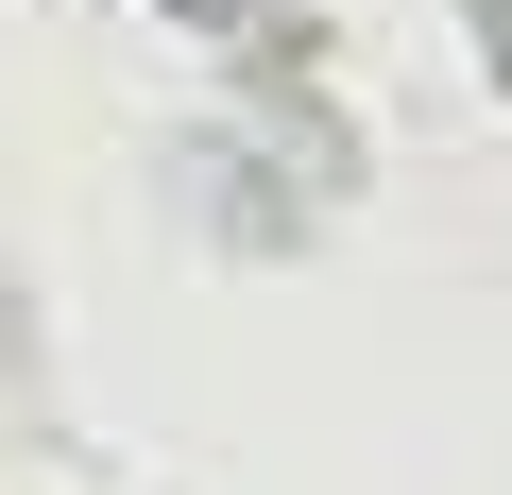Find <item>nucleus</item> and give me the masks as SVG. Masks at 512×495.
I'll use <instances>...</instances> for the list:
<instances>
[{
    "label": "nucleus",
    "mask_w": 512,
    "mask_h": 495,
    "mask_svg": "<svg viewBox=\"0 0 512 495\" xmlns=\"http://www.w3.org/2000/svg\"><path fill=\"white\" fill-rule=\"evenodd\" d=\"M0 359H18V325H0Z\"/></svg>",
    "instance_id": "nucleus-2"
},
{
    "label": "nucleus",
    "mask_w": 512,
    "mask_h": 495,
    "mask_svg": "<svg viewBox=\"0 0 512 495\" xmlns=\"http://www.w3.org/2000/svg\"><path fill=\"white\" fill-rule=\"evenodd\" d=\"M137 18H171V35L239 52V69H291V52H308V0H137Z\"/></svg>",
    "instance_id": "nucleus-1"
}]
</instances>
